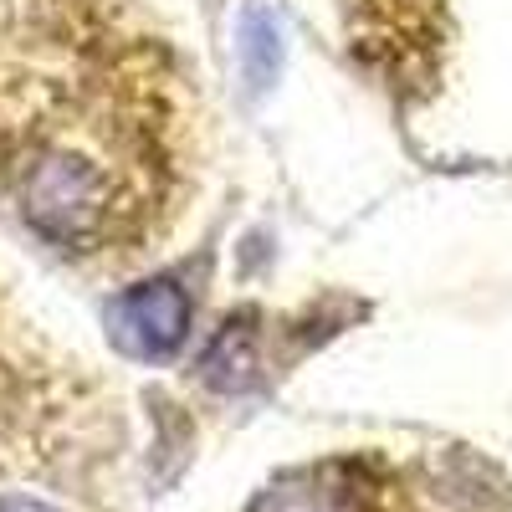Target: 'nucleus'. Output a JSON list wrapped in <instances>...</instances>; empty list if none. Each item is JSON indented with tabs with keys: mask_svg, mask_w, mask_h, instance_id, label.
I'll return each mask as SVG.
<instances>
[{
	"mask_svg": "<svg viewBox=\"0 0 512 512\" xmlns=\"http://www.w3.org/2000/svg\"><path fill=\"white\" fill-rule=\"evenodd\" d=\"M16 200L26 210V221L52 236L62 246H88L98 241L113 221H118V180L108 175L103 164H93L88 154L77 149H36L21 175H16Z\"/></svg>",
	"mask_w": 512,
	"mask_h": 512,
	"instance_id": "nucleus-1",
	"label": "nucleus"
},
{
	"mask_svg": "<svg viewBox=\"0 0 512 512\" xmlns=\"http://www.w3.org/2000/svg\"><path fill=\"white\" fill-rule=\"evenodd\" d=\"M108 323H113V338L134 359H169L190 333V297L169 277H159L118 297Z\"/></svg>",
	"mask_w": 512,
	"mask_h": 512,
	"instance_id": "nucleus-2",
	"label": "nucleus"
},
{
	"mask_svg": "<svg viewBox=\"0 0 512 512\" xmlns=\"http://www.w3.org/2000/svg\"><path fill=\"white\" fill-rule=\"evenodd\" d=\"M251 374H256V333H251L246 318H236L210 338V349L200 359V379L221 395H236L251 384Z\"/></svg>",
	"mask_w": 512,
	"mask_h": 512,
	"instance_id": "nucleus-3",
	"label": "nucleus"
},
{
	"mask_svg": "<svg viewBox=\"0 0 512 512\" xmlns=\"http://www.w3.org/2000/svg\"><path fill=\"white\" fill-rule=\"evenodd\" d=\"M282 67V41H277V26L267 11H251L246 16V77L256 88H272V77Z\"/></svg>",
	"mask_w": 512,
	"mask_h": 512,
	"instance_id": "nucleus-4",
	"label": "nucleus"
},
{
	"mask_svg": "<svg viewBox=\"0 0 512 512\" xmlns=\"http://www.w3.org/2000/svg\"><path fill=\"white\" fill-rule=\"evenodd\" d=\"M251 512H338V507L328 497L308 492V487H277V492H267L262 502H256Z\"/></svg>",
	"mask_w": 512,
	"mask_h": 512,
	"instance_id": "nucleus-5",
	"label": "nucleus"
},
{
	"mask_svg": "<svg viewBox=\"0 0 512 512\" xmlns=\"http://www.w3.org/2000/svg\"><path fill=\"white\" fill-rule=\"evenodd\" d=\"M0 512H57V507L31 502V497H0Z\"/></svg>",
	"mask_w": 512,
	"mask_h": 512,
	"instance_id": "nucleus-6",
	"label": "nucleus"
}]
</instances>
